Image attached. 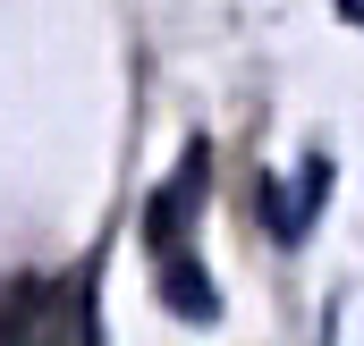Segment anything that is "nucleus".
Wrapping results in <instances>:
<instances>
[{"label":"nucleus","mask_w":364,"mask_h":346,"mask_svg":"<svg viewBox=\"0 0 364 346\" xmlns=\"http://www.w3.org/2000/svg\"><path fill=\"white\" fill-rule=\"evenodd\" d=\"M322 194H331V161H305V186H296V203H272V237H305L314 228V211H322Z\"/></svg>","instance_id":"2"},{"label":"nucleus","mask_w":364,"mask_h":346,"mask_svg":"<svg viewBox=\"0 0 364 346\" xmlns=\"http://www.w3.org/2000/svg\"><path fill=\"white\" fill-rule=\"evenodd\" d=\"M161 304L178 313V321H220V296H212V279H203V262L186 254V245H161Z\"/></svg>","instance_id":"1"},{"label":"nucleus","mask_w":364,"mask_h":346,"mask_svg":"<svg viewBox=\"0 0 364 346\" xmlns=\"http://www.w3.org/2000/svg\"><path fill=\"white\" fill-rule=\"evenodd\" d=\"M339 17H348V26H364V0H339Z\"/></svg>","instance_id":"3"}]
</instances>
